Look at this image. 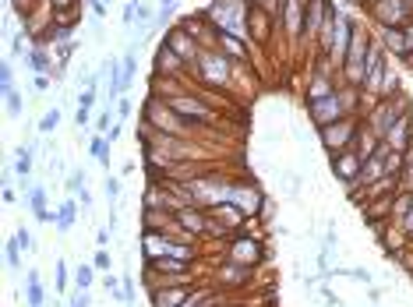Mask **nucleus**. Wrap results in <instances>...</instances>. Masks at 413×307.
Listing matches in <instances>:
<instances>
[{
    "label": "nucleus",
    "mask_w": 413,
    "mask_h": 307,
    "mask_svg": "<svg viewBox=\"0 0 413 307\" xmlns=\"http://www.w3.org/2000/svg\"><path fill=\"white\" fill-rule=\"evenodd\" d=\"M230 258H233L237 265L244 262V265L251 269L258 258H262V244H258V240H233V244H230Z\"/></svg>",
    "instance_id": "2eb2a0df"
},
{
    "label": "nucleus",
    "mask_w": 413,
    "mask_h": 307,
    "mask_svg": "<svg viewBox=\"0 0 413 307\" xmlns=\"http://www.w3.org/2000/svg\"><path fill=\"white\" fill-rule=\"evenodd\" d=\"M75 124H78V127H88V124H92V113H88V110H78V113H75Z\"/></svg>",
    "instance_id": "37998d69"
},
{
    "label": "nucleus",
    "mask_w": 413,
    "mask_h": 307,
    "mask_svg": "<svg viewBox=\"0 0 413 307\" xmlns=\"http://www.w3.org/2000/svg\"><path fill=\"white\" fill-rule=\"evenodd\" d=\"M226 205H237L244 216H254L258 209H262V194H258V187H251V184H230Z\"/></svg>",
    "instance_id": "1a4fd4ad"
},
{
    "label": "nucleus",
    "mask_w": 413,
    "mask_h": 307,
    "mask_svg": "<svg viewBox=\"0 0 413 307\" xmlns=\"http://www.w3.org/2000/svg\"><path fill=\"white\" fill-rule=\"evenodd\" d=\"M198 68H201V74L209 78L212 85H223L230 78V61L219 54V49H201V54H198Z\"/></svg>",
    "instance_id": "6e6552de"
},
{
    "label": "nucleus",
    "mask_w": 413,
    "mask_h": 307,
    "mask_svg": "<svg viewBox=\"0 0 413 307\" xmlns=\"http://www.w3.org/2000/svg\"><path fill=\"white\" fill-rule=\"evenodd\" d=\"M25 297H29V307H42L46 304V293H42V283H39V272L36 269L25 276Z\"/></svg>",
    "instance_id": "aec40b11"
},
{
    "label": "nucleus",
    "mask_w": 413,
    "mask_h": 307,
    "mask_svg": "<svg viewBox=\"0 0 413 307\" xmlns=\"http://www.w3.org/2000/svg\"><path fill=\"white\" fill-rule=\"evenodd\" d=\"M61 127V110L54 107V110H46L42 113V120H39V134H54Z\"/></svg>",
    "instance_id": "5701e85b"
},
{
    "label": "nucleus",
    "mask_w": 413,
    "mask_h": 307,
    "mask_svg": "<svg viewBox=\"0 0 413 307\" xmlns=\"http://www.w3.org/2000/svg\"><path fill=\"white\" fill-rule=\"evenodd\" d=\"M318 134H322V145L329 148V152H343V148H350L353 141H357V124L353 120H336V124H329V127H318Z\"/></svg>",
    "instance_id": "0eeeda50"
},
{
    "label": "nucleus",
    "mask_w": 413,
    "mask_h": 307,
    "mask_svg": "<svg viewBox=\"0 0 413 307\" xmlns=\"http://www.w3.org/2000/svg\"><path fill=\"white\" fill-rule=\"evenodd\" d=\"M311 120L318 124V127H329V124H336V120H343V113H346V99L339 95V92H329V95H318V99H311Z\"/></svg>",
    "instance_id": "423d86ee"
},
{
    "label": "nucleus",
    "mask_w": 413,
    "mask_h": 307,
    "mask_svg": "<svg viewBox=\"0 0 413 307\" xmlns=\"http://www.w3.org/2000/svg\"><path fill=\"white\" fill-rule=\"evenodd\" d=\"M49 4H54V11H57V18L64 22V18H68V15H71L75 8H78V0H49Z\"/></svg>",
    "instance_id": "473e14b6"
},
{
    "label": "nucleus",
    "mask_w": 413,
    "mask_h": 307,
    "mask_svg": "<svg viewBox=\"0 0 413 307\" xmlns=\"http://www.w3.org/2000/svg\"><path fill=\"white\" fill-rule=\"evenodd\" d=\"M332 173L353 191L360 184V173H364V156H360L357 148H343L332 156Z\"/></svg>",
    "instance_id": "39448f33"
},
{
    "label": "nucleus",
    "mask_w": 413,
    "mask_h": 307,
    "mask_svg": "<svg viewBox=\"0 0 413 307\" xmlns=\"http://www.w3.org/2000/svg\"><path fill=\"white\" fill-rule=\"evenodd\" d=\"M110 233H114V230L99 226V230H95V244H99V247H110Z\"/></svg>",
    "instance_id": "a19ab883"
},
{
    "label": "nucleus",
    "mask_w": 413,
    "mask_h": 307,
    "mask_svg": "<svg viewBox=\"0 0 413 307\" xmlns=\"http://www.w3.org/2000/svg\"><path fill=\"white\" fill-rule=\"evenodd\" d=\"M322 300H325V307H343V300H339L332 290H322Z\"/></svg>",
    "instance_id": "79ce46f5"
},
{
    "label": "nucleus",
    "mask_w": 413,
    "mask_h": 307,
    "mask_svg": "<svg viewBox=\"0 0 413 307\" xmlns=\"http://www.w3.org/2000/svg\"><path fill=\"white\" fill-rule=\"evenodd\" d=\"M32 163H36V148H32V145H22V148L15 152V170H18V177H22V180H29Z\"/></svg>",
    "instance_id": "412c9836"
},
{
    "label": "nucleus",
    "mask_w": 413,
    "mask_h": 307,
    "mask_svg": "<svg viewBox=\"0 0 413 307\" xmlns=\"http://www.w3.org/2000/svg\"><path fill=\"white\" fill-rule=\"evenodd\" d=\"M170 107L180 113V117H194V120H212V110L205 107L201 99H194V95H187V92H180V95H173L170 99Z\"/></svg>",
    "instance_id": "f8f14e48"
},
{
    "label": "nucleus",
    "mask_w": 413,
    "mask_h": 307,
    "mask_svg": "<svg viewBox=\"0 0 413 307\" xmlns=\"http://www.w3.org/2000/svg\"><path fill=\"white\" fill-rule=\"evenodd\" d=\"M385 49H392L396 57H406V32L403 29H385Z\"/></svg>",
    "instance_id": "4be33fe9"
},
{
    "label": "nucleus",
    "mask_w": 413,
    "mask_h": 307,
    "mask_svg": "<svg viewBox=\"0 0 413 307\" xmlns=\"http://www.w3.org/2000/svg\"><path fill=\"white\" fill-rule=\"evenodd\" d=\"M368 11L385 25V29H399L410 22L413 15V0H368Z\"/></svg>",
    "instance_id": "20e7f679"
},
{
    "label": "nucleus",
    "mask_w": 413,
    "mask_h": 307,
    "mask_svg": "<svg viewBox=\"0 0 413 307\" xmlns=\"http://www.w3.org/2000/svg\"><path fill=\"white\" fill-rule=\"evenodd\" d=\"M4 254H8V269L18 272V269H22V244H18V237L8 240V251H4Z\"/></svg>",
    "instance_id": "a878e982"
},
{
    "label": "nucleus",
    "mask_w": 413,
    "mask_h": 307,
    "mask_svg": "<svg viewBox=\"0 0 413 307\" xmlns=\"http://www.w3.org/2000/svg\"><path fill=\"white\" fill-rule=\"evenodd\" d=\"M92 265H95V272H102V276L114 272V258H110V251H107V247H99V251H95V258H92Z\"/></svg>",
    "instance_id": "bb28decb"
},
{
    "label": "nucleus",
    "mask_w": 413,
    "mask_h": 307,
    "mask_svg": "<svg viewBox=\"0 0 413 307\" xmlns=\"http://www.w3.org/2000/svg\"><path fill=\"white\" fill-rule=\"evenodd\" d=\"M15 237H18V244H22V251H36V240H32V233H29L25 226H22V230H18Z\"/></svg>",
    "instance_id": "c9c22d12"
},
{
    "label": "nucleus",
    "mask_w": 413,
    "mask_h": 307,
    "mask_svg": "<svg viewBox=\"0 0 413 307\" xmlns=\"http://www.w3.org/2000/svg\"><path fill=\"white\" fill-rule=\"evenodd\" d=\"M68 191H71L75 198L85 191V170H71V177H68Z\"/></svg>",
    "instance_id": "7c9ffc66"
},
{
    "label": "nucleus",
    "mask_w": 413,
    "mask_h": 307,
    "mask_svg": "<svg viewBox=\"0 0 413 307\" xmlns=\"http://www.w3.org/2000/svg\"><path fill=\"white\" fill-rule=\"evenodd\" d=\"M88 8H92V18H95V22L107 18V4H102V0H88Z\"/></svg>",
    "instance_id": "ea45409f"
},
{
    "label": "nucleus",
    "mask_w": 413,
    "mask_h": 307,
    "mask_svg": "<svg viewBox=\"0 0 413 307\" xmlns=\"http://www.w3.org/2000/svg\"><path fill=\"white\" fill-rule=\"evenodd\" d=\"M406 54H413V22L406 25Z\"/></svg>",
    "instance_id": "49530a36"
},
{
    "label": "nucleus",
    "mask_w": 413,
    "mask_h": 307,
    "mask_svg": "<svg viewBox=\"0 0 413 307\" xmlns=\"http://www.w3.org/2000/svg\"><path fill=\"white\" fill-rule=\"evenodd\" d=\"M145 120H148V127H156V131H163V134H184V131H187V120H184L173 107H163L159 95H152V99H148Z\"/></svg>",
    "instance_id": "f03ea898"
},
{
    "label": "nucleus",
    "mask_w": 413,
    "mask_h": 307,
    "mask_svg": "<svg viewBox=\"0 0 413 307\" xmlns=\"http://www.w3.org/2000/svg\"><path fill=\"white\" fill-rule=\"evenodd\" d=\"M78 201H81V209H85V212H92V194H88V191H81Z\"/></svg>",
    "instance_id": "a18cd8bd"
},
{
    "label": "nucleus",
    "mask_w": 413,
    "mask_h": 307,
    "mask_svg": "<svg viewBox=\"0 0 413 307\" xmlns=\"http://www.w3.org/2000/svg\"><path fill=\"white\" fill-rule=\"evenodd\" d=\"M57 290H61V293L68 290V262H64V258L57 262Z\"/></svg>",
    "instance_id": "e433bc0d"
},
{
    "label": "nucleus",
    "mask_w": 413,
    "mask_h": 307,
    "mask_svg": "<svg viewBox=\"0 0 413 307\" xmlns=\"http://www.w3.org/2000/svg\"><path fill=\"white\" fill-rule=\"evenodd\" d=\"M88 152L95 156V163L110 173V138H107V134H95V138L88 141Z\"/></svg>",
    "instance_id": "a211bd4d"
},
{
    "label": "nucleus",
    "mask_w": 413,
    "mask_h": 307,
    "mask_svg": "<svg viewBox=\"0 0 413 307\" xmlns=\"http://www.w3.org/2000/svg\"><path fill=\"white\" fill-rule=\"evenodd\" d=\"M166 46L173 49V54H177L184 64H198V54H201V49L194 46V39H191L187 29H180V25L170 29V32H166Z\"/></svg>",
    "instance_id": "9d476101"
},
{
    "label": "nucleus",
    "mask_w": 413,
    "mask_h": 307,
    "mask_svg": "<svg viewBox=\"0 0 413 307\" xmlns=\"http://www.w3.org/2000/svg\"><path fill=\"white\" fill-rule=\"evenodd\" d=\"M78 205H81V201H78L75 194L61 201V219H57V230H61V233H68V230L75 226V219H78Z\"/></svg>",
    "instance_id": "6ab92c4d"
},
{
    "label": "nucleus",
    "mask_w": 413,
    "mask_h": 307,
    "mask_svg": "<svg viewBox=\"0 0 413 307\" xmlns=\"http://www.w3.org/2000/svg\"><path fill=\"white\" fill-rule=\"evenodd\" d=\"M4 99H8V113H11V117H22V113H25V99H22L18 88L4 92Z\"/></svg>",
    "instance_id": "393cba45"
},
{
    "label": "nucleus",
    "mask_w": 413,
    "mask_h": 307,
    "mask_svg": "<svg viewBox=\"0 0 413 307\" xmlns=\"http://www.w3.org/2000/svg\"><path fill=\"white\" fill-rule=\"evenodd\" d=\"M329 8H332L329 0H311V4H307V15H304V39L307 42L322 36V25L329 18Z\"/></svg>",
    "instance_id": "9b49d317"
},
{
    "label": "nucleus",
    "mask_w": 413,
    "mask_h": 307,
    "mask_svg": "<svg viewBox=\"0 0 413 307\" xmlns=\"http://www.w3.org/2000/svg\"><path fill=\"white\" fill-rule=\"evenodd\" d=\"M110 127H114V117H110V110H102V113L95 117V131H99V134H110Z\"/></svg>",
    "instance_id": "f704fd0d"
},
{
    "label": "nucleus",
    "mask_w": 413,
    "mask_h": 307,
    "mask_svg": "<svg viewBox=\"0 0 413 307\" xmlns=\"http://www.w3.org/2000/svg\"><path fill=\"white\" fill-rule=\"evenodd\" d=\"M134 71H138V57H134V49H127L124 54V88L134 81Z\"/></svg>",
    "instance_id": "c85d7f7f"
},
{
    "label": "nucleus",
    "mask_w": 413,
    "mask_h": 307,
    "mask_svg": "<svg viewBox=\"0 0 413 307\" xmlns=\"http://www.w3.org/2000/svg\"><path fill=\"white\" fill-rule=\"evenodd\" d=\"M205 216H209V212H198V209H191V205H184V209L173 212L177 226H184L187 233H205V230H209V219H205Z\"/></svg>",
    "instance_id": "4468645a"
},
{
    "label": "nucleus",
    "mask_w": 413,
    "mask_h": 307,
    "mask_svg": "<svg viewBox=\"0 0 413 307\" xmlns=\"http://www.w3.org/2000/svg\"><path fill=\"white\" fill-rule=\"evenodd\" d=\"M410 124H413L410 110H406V113H399V117H396V124H392V131L385 134V145H389V148H396V152H406V141L413 138V127H410Z\"/></svg>",
    "instance_id": "ddd939ff"
},
{
    "label": "nucleus",
    "mask_w": 413,
    "mask_h": 307,
    "mask_svg": "<svg viewBox=\"0 0 413 307\" xmlns=\"http://www.w3.org/2000/svg\"><path fill=\"white\" fill-rule=\"evenodd\" d=\"M117 110H120V117H131V110H134L131 95H120V99H117Z\"/></svg>",
    "instance_id": "58836bf2"
},
{
    "label": "nucleus",
    "mask_w": 413,
    "mask_h": 307,
    "mask_svg": "<svg viewBox=\"0 0 413 307\" xmlns=\"http://www.w3.org/2000/svg\"><path fill=\"white\" fill-rule=\"evenodd\" d=\"M180 286H184V283H180ZM180 286H159L156 297H152V304H156V307H184L187 290H180Z\"/></svg>",
    "instance_id": "dca6fc26"
},
{
    "label": "nucleus",
    "mask_w": 413,
    "mask_h": 307,
    "mask_svg": "<svg viewBox=\"0 0 413 307\" xmlns=\"http://www.w3.org/2000/svg\"><path fill=\"white\" fill-rule=\"evenodd\" d=\"M368 300H371V304H382V293H378V290L371 286V290H368Z\"/></svg>",
    "instance_id": "de8ad7c7"
},
{
    "label": "nucleus",
    "mask_w": 413,
    "mask_h": 307,
    "mask_svg": "<svg viewBox=\"0 0 413 307\" xmlns=\"http://www.w3.org/2000/svg\"><path fill=\"white\" fill-rule=\"evenodd\" d=\"M92 279H95V265H78L75 269V286L78 290H92Z\"/></svg>",
    "instance_id": "b1692460"
},
{
    "label": "nucleus",
    "mask_w": 413,
    "mask_h": 307,
    "mask_svg": "<svg viewBox=\"0 0 413 307\" xmlns=\"http://www.w3.org/2000/svg\"><path fill=\"white\" fill-rule=\"evenodd\" d=\"M399 226H403V233H406V237H410V240H413V209H410V212H403V216H399Z\"/></svg>",
    "instance_id": "4c0bfd02"
},
{
    "label": "nucleus",
    "mask_w": 413,
    "mask_h": 307,
    "mask_svg": "<svg viewBox=\"0 0 413 307\" xmlns=\"http://www.w3.org/2000/svg\"><path fill=\"white\" fill-rule=\"evenodd\" d=\"M95 107V88H81L78 92V110H92Z\"/></svg>",
    "instance_id": "72a5a7b5"
},
{
    "label": "nucleus",
    "mask_w": 413,
    "mask_h": 307,
    "mask_svg": "<svg viewBox=\"0 0 413 307\" xmlns=\"http://www.w3.org/2000/svg\"><path fill=\"white\" fill-rule=\"evenodd\" d=\"M247 4H251V0H216V4L209 8V11H205V15H209V22L223 32V36H244L247 32Z\"/></svg>",
    "instance_id": "f257e3e1"
},
{
    "label": "nucleus",
    "mask_w": 413,
    "mask_h": 307,
    "mask_svg": "<svg viewBox=\"0 0 413 307\" xmlns=\"http://www.w3.org/2000/svg\"><path fill=\"white\" fill-rule=\"evenodd\" d=\"M124 307H134V304H124Z\"/></svg>",
    "instance_id": "09e8293b"
},
{
    "label": "nucleus",
    "mask_w": 413,
    "mask_h": 307,
    "mask_svg": "<svg viewBox=\"0 0 413 307\" xmlns=\"http://www.w3.org/2000/svg\"><path fill=\"white\" fill-rule=\"evenodd\" d=\"M0 88H4V92H11V88H15V64H11V57H8L4 64H0Z\"/></svg>",
    "instance_id": "cd10ccee"
},
{
    "label": "nucleus",
    "mask_w": 413,
    "mask_h": 307,
    "mask_svg": "<svg viewBox=\"0 0 413 307\" xmlns=\"http://www.w3.org/2000/svg\"><path fill=\"white\" fill-rule=\"evenodd\" d=\"M219 42H223V46H226V49H230V54H233V57H237V61H247V49H244V46H240V39H237V36H223V39H219Z\"/></svg>",
    "instance_id": "c756f323"
},
{
    "label": "nucleus",
    "mask_w": 413,
    "mask_h": 307,
    "mask_svg": "<svg viewBox=\"0 0 413 307\" xmlns=\"http://www.w3.org/2000/svg\"><path fill=\"white\" fill-rule=\"evenodd\" d=\"M49 88V74H36V92H46Z\"/></svg>",
    "instance_id": "c03bdc74"
},
{
    "label": "nucleus",
    "mask_w": 413,
    "mask_h": 307,
    "mask_svg": "<svg viewBox=\"0 0 413 307\" xmlns=\"http://www.w3.org/2000/svg\"><path fill=\"white\" fill-rule=\"evenodd\" d=\"M156 68H159V74H166V78H173V74H180V68H184V61L173 54L170 46H159V54H156Z\"/></svg>",
    "instance_id": "f3484780"
},
{
    "label": "nucleus",
    "mask_w": 413,
    "mask_h": 307,
    "mask_svg": "<svg viewBox=\"0 0 413 307\" xmlns=\"http://www.w3.org/2000/svg\"><path fill=\"white\" fill-rule=\"evenodd\" d=\"M102 191H107V198H110V201H117V198H120V177L107 173V180H102Z\"/></svg>",
    "instance_id": "2f4dec72"
},
{
    "label": "nucleus",
    "mask_w": 413,
    "mask_h": 307,
    "mask_svg": "<svg viewBox=\"0 0 413 307\" xmlns=\"http://www.w3.org/2000/svg\"><path fill=\"white\" fill-rule=\"evenodd\" d=\"M368 49H371V36L368 32H353L350 39V49H346V81L357 88L364 85V61H368Z\"/></svg>",
    "instance_id": "7ed1b4c3"
}]
</instances>
